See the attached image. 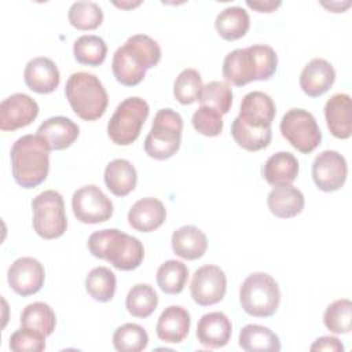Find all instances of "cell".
Listing matches in <instances>:
<instances>
[{"instance_id": "f546056e", "label": "cell", "mask_w": 352, "mask_h": 352, "mask_svg": "<svg viewBox=\"0 0 352 352\" xmlns=\"http://www.w3.org/2000/svg\"><path fill=\"white\" fill-rule=\"evenodd\" d=\"M56 316L52 308L41 301L26 305L21 314V326L36 330L45 337L51 336L55 330Z\"/></svg>"}, {"instance_id": "7bdbcfd3", "label": "cell", "mask_w": 352, "mask_h": 352, "mask_svg": "<svg viewBox=\"0 0 352 352\" xmlns=\"http://www.w3.org/2000/svg\"><path fill=\"white\" fill-rule=\"evenodd\" d=\"M311 351H331V352H342L344 345L337 337L323 336L315 340V342L309 348Z\"/></svg>"}, {"instance_id": "6da1fadb", "label": "cell", "mask_w": 352, "mask_h": 352, "mask_svg": "<svg viewBox=\"0 0 352 352\" xmlns=\"http://www.w3.org/2000/svg\"><path fill=\"white\" fill-rule=\"evenodd\" d=\"M160 60L158 43L147 34H133L114 52L111 70L120 84L135 87L144 78L146 70L157 66Z\"/></svg>"}, {"instance_id": "74e56055", "label": "cell", "mask_w": 352, "mask_h": 352, "mask_svg": "<svg viewBox=\"0 0 352 352\" xmlns=\"http://www.w3.org/2000/svg\"><path fill=\"white\" fill-rule=\"evenodd\" d=\"M204 84L202 77L195 69H184L179 73L173 84V95L182 104H191L199 100Z\"/></svg>"}, {"instance_id": "4dcf8cb0", "label": "cell", "mask_w": 352, "mask_h": 352, "mask_svg": "<svg viewBox=\"0 0 352 352\" xmlns=\"http://www.w3.org/2000/svg\"><path fill=\"white\" fill-rule=\"evenodd\" d=\"M231 135L239 147L248 151H258L265 148L270 144L272 138V131H271V126L268 128L249 126L236 117L231 124Z\"/></svg>"}, {"instance_id": "ee69618b", "label": "cell", "mask_w": 352, "mask_h": 352, "mask_svg": "<svg viewBox=\"0 0 352 352\" xmlns=\"http://www.w3.org/2000/svg\"><path fill=\"white\" fill-rule=\"evenodd\" d=\"M246 4H248V7L258 11V12H272L280 6V1H271V0H268V1H250V0H248Z\"/></svg>"}, {"instance_id": "7c38bea8", "label": "cell", "mask_w": 352, "mask_h": 352, "mask_svg": "<svg viewBox=\"0 0 352 352\" xmlns=\"http://www.w3.org/2000/svg\"><path fill=\"white\" fill-rule=\"evenodd\" d=\"M348 166L345 158L336 150H324L312 164V179L322 191L340 190L346 180Z\"/></svg>"}, {"instance_id": "2e32d148", "label": "cell", "mask_w": 352, "mask_h": 352, "mask_svg": "<svg viewBox=\"0 0 352 352\" xmlns=\"http://www.w3.org/2000/svg\"><path fill=\"white\" fill-rule=\"evenodd\" d=\"M275 103L270 95L252 91L242 98L238 118L253 128H268L275 118Z\"/></svg>"}, {"instance_id": "ab89813d", "label": "cell", "mask_w": 352, "mask_h": 352, "mask_svg": "<svg viewBox=\"0 0 352 352\" xmlns=\"http://www.w3.org/2000/svg\"><path fill=\"white\" fill-rule=\"evenodd\" d=\"M352 302L348 298H340L327 305L323 314V323L331 333L346 334L351 331Z\"/></svg>"}, {"instance_id": "603a6c76", "label": "cell", "mask_w": 352, "mask_h": 352, "mask_svg": "<svg viewBox=\"0 0 352 352\" xmlns=\"http://www.w3.org/2000/svg\"><path fill=\"white\" fill-rule=\"evenodd\" d=\"M50 150H65L72 146L80 135L78 125L67 117L56 116L45 120L37 129Z\"/></svg>"}, {"instance_id": "f6af8a7d", "label": "cell", "mask_w": 352, "mask_h": 352, "mask_svg": "<svg viewBox=\"0 0 352 352\" xmlns=\"http://www.w3.org/2000/svg\"><path fill=\"white\" fill-rule=\"evenodd\" d=\"M114 4L116 6H118V7H121V8H132V7H136V6H139L140 4V1H135V3H117V1H114Z\"/></svg>"}, {"instance_id": "60d3db41", "label": "cell", "mask_w": 352, "mask_h": 352, "mask_svg": "<svg viewBox=\"0 0 352 352\" xmlns=\"http://www.w3.org/2000/svg\"><path fill=\"white\" fill-rule=\"evenodd\" d=\"M194 129L208 138H213L223 131V117L213 109L201 106L198 107L191 118Z\"/></svg>"}, {"instance_id": "d4e9b609", "label": "cell", "mask_w": 352, "mask_h": 352, "mask_svg": "<svg viewBox=\"0 0 352 352\" xmlns=\"http://www.w3.org/2000/svg\"><path fill=\"white\" fill-rule=\"evenodd\" d=\"M172 250L184 260H198L208 249V238L195 226H183L172 234Z\"/></svg>"}, {"instance_id": "e575fe53", "label": "cell", "mask_w": 352, "mask_h": 352, "mask_svg": "<svg viewBox=\"0 0 352 352\" xmlns=\"http://www.w3.org/2000/svg\"><path fill=\"white\" fill-rule=\"evenodd\" d=\"M188 279V268L183 261L168 260L157 271V283L166 294H179L183 292Z\"/></svg>"}, {"instance_id": "ac0fdd59", "label": "cell", "mask_w": 352, "mask_h": 352, "mask_svg": "<svg viewBox=\"0 0 352 352\" xmlns=\"http://www.w3.org/2000/svg\"><path fill=\"white\" fill-rule=\"evenodd\" d=\"M334 80L336 70L331 63L323 58H315L304 66L300 74V87L305 95L318 98L331 88Z\"/></svg>"}, {"instance_id": "7a4b0ae2", "label": "cell", "mask_w": 352, "mask_h": 352, "mask_svg": "<svg viewBox=\"0 0 352 352\" xmlns=\"http://www.w3.org/2000/svg\"><path fill=\"white\" fill-rule=\"evenodd\" d=\"M14 180L23 188L41 184L50 170V148L43 138L25 135L16 139L10 151Z\"/></svg>"}, {"instance_id": "83f0119b", "label": "cell", "mask_w": 352, "mask_h": 352, "mask_svg": "<svg viewBox=\"0 0 352 352\" xmlns=\"http://www.w3.org/2000/svg\"><path fill=\"white\" fill-rule=\"evenodd\" d=\"M214 28L220 37L232 41L243 37L250 28V18L245 8L231 6L220 11L216 16Z\"/></svg>"}, {"instance_id": "8d00e7d4", "label": "cell", "mask_w": 352, "mask_h": 352, "mask_svg": "<svg viewBox=\"0 0 352 352\" xmlns=\"http://www.w3.org/2000/svg\"><path fill=\"white\" fill-rule=\"evenodd\" d=\"M67 18L78 30H94L103 22V11L95 1H76L70 6Z\"/></svg>"}, {"instance_id": "8fae6325", "label": "cell", "mask_w": 352, "mask_h": 352, "mask_svg": "<svg viewBox=\"0 0 352 352\" xmlns=\"http://www.w3.org/2000/svg\"><path fill=\"white\" fill-rule=\"evenodd\" d=\"M226 290L227 278L220 267L206 264L194 272L190 293L198 305L208 307L220 302L226 296Z\"/></svg>"}, {"instance_id": "3957f363", "label": "cell", "mask_w": 352, "mask_h": 352, "mask_svg": "<svg viewBox=\"0 0 352 352\" xmlns=\"http://www.w3.org/2000/svg\"><path fill=\"white\" fill-rule=\"evenodd\" d=\"M87 245L94 257L103 258L121 271L138 268L144 257L143 243L138 238L117 228L92 232Z\"/></svg>"}, {"instance_id": "e0dca14e", "label": "cell", "mask_w": 352, "mask_h": 352, "mask_svg": "<svg viewBox=\"0 0 352 352\" xmlns=\"http://www.w3.org/2000/svg\"><path fill=\"white\" fill-rule=\"evenodd\" d=\"M23 80L33 92L51 94L58 88L60 74L54 60L45 56H37L26 63Z\"/></svg>"}, {"instance_id": "484cf974", "label": "cell", "mask_w": 352, "mask_h": 352, "mask_svg": "<svg viewBox=\"0 0 352 352\" xmlns=\"http://www.w3.org/2000/svg\"><path fill=\"white\" fill-rule=\"evenodd\" d=\"M298 161L289 151H278L272 154L263 165L261 173L267 183L272 186L292 184L298 175Z\"/></svg>"}, {"instance_id": "cb8c5ba5", "label": "cell", "mask_w": 352, "mask_h": 352, "mask_svg": "<svg viewBox=\"0 0 352 352\" xmlns=\"http://www.w3.org/2000/svg\"><path fill=\"white\" fill-rule=\"evenodd\" d=\"M304 195L292 184L274 186L267 197L270 212L280 219H290L301 213L304 209Z\"/></svg>"}, {"instance_id": "4316f807", "label": "cell", "mask_w": 352, "mask_h": 352, "mask_svg": "<svg viewBox=\"0 0 352 352\" xmlns=\"http://www.w3.org/2000/svg\"><path fill=\"white\" fill-rule=\"evenodd\" d=\"M106 187L117 197H125L135 190L138 173L135 166L124 158L110 161L104 169Z\"/></svg>"}, {"instance_id": "9a60e30c", "label": "cell", "mask_w": 352, "mask_h": 352, "mask_svg": "<svg viewBox=\"0 0 352 352\" xmlns=\"http://www.w3.org/2000/svg\"><path fill=\"white\" fill-rule=\"evenodd\" d=\"M38 116L37 102L26 94H12L0 103V129L15 131L32 124Z\"/></svg>"}, {"instance_id": "30bf717a", "label": "cell", "mask_w": 352, "mask_h": 352, "mask_svg": "<svg viewBox=\"0 0 352 352\" xmlns=\"http://www.w3.org/2000/svg\"><path fill=\"white\" fill-rule=\"evenodd\" d=\"M72 209L76 219L85 224L103 223L113 216V202L95 184H88L74 191Z\"/></svg>"}, {"instance_id": "44dd1931", "label": "cell", "mask_w": 352, "mask_h": 352, "mask_svg": "<svg viewBox=\"0 0 352 352\" xmlns=\"http://www.w3.org/2000/svg\"><path fill=\"white\" fill-rule=\"evenodd\" d=\"M190 324L191 319L186 308L180 305H169L161 312L157 320L155 333L158 338L166 344H179L187 337Z\"/></svg>"}, {"instance_id": "5b68a950", "label": "cell", "mask_w": 352, "mask_h": 352, "mask_svg": "<svg viewBox=\"0 0 352 352\" xmlns=\"http://www.w3.org/2000/svg\"><path fill=\"white\" fill-rule=\"evenodd\" d=\"M239 302L248 315L270 318L280 302L279 286L270 274L253 272L241 285Z\"/></svg>"}, {"instance_id": "d6a6232c", "label": "cell", "mask_w": 352, "mask_h": 352, "mask_svg": "<svg viewBox=\"0 0 352 352\" xmlns=\"http://www.w3.org/2000/svg\"><path fill=\"white\" fill-rule=\"evenodd\" d=\"M74 59L87 66H99L104 62L107 45L104 40L95 34L80 36L73 44Z\"/></svg>"}, {"instance_id": "f35d334b", "label": "cell", "mask_w": 352, "mask_h": 352, "mask_svg": "<svg viewBox=\"0 0 352 352\" xmlns=\"http://www.w3.org/2000/svg\"><path fill=\"white\" fill-rule=\"evenodd\" d=\"M199 103L201 106L216 110L221 116L227 114L232 104V91L224 81H210L202 88Z\"/></svg>"}, {"instance_id": "b9f144b4", "label": "cell", "mask_w": 352, "mask_h": 352, "mask_svg": "<svg viewBox=\"0 0 352 352\" xmlns=\"http://www.w3.org/2000/svg\"><path fill=\"white\" fill-rule=\"evenodd\" d=\"M10 349L14 352H41L45 349V336L36 330L21 327L11 334Z\"/></svg>"}, {"instance_id": "9c48e42d", "label": "cell", "mask_w": 352, "mask_h": 352, "mask_svg": "<svg viewBox=\"0 0 352 352\" xmlns=\"http://www.w3.org/2000/svg\"><path fill=\"white\" fill-rule=\"evenodd\" d=\"M282 136L300 153H312L322 142V132L312 113L304 109L287 110L280 121Z\"/></svg>"}, {"instance_id": "7402d4cb", "label": "cell", "mask_w": 352, "mask_h": 352, "mask_svg": "<svg viewBox=\"0 0 352 352\" xmlns=\"http://www.w3.org/2000/svg\"><path fill=\"white\" fill-rule=\"evenodd\" d=\"M324 118L330 133L348 139L352 133V102L348 94H334L324 104Z\"/></svg>"}, {"instance_id": "4fadbf2b", "label": "cell", "mask_w": 352, "mask_h": 352, "mask_svg": "<svg viewBox=\"0 0 352 352\" xmlns=\"http://www.w3.org/2000/svg\"><path fill=\"white\" fill-rule=\"evenodd\" d=\"M223 77L227 82L242 87L252 81H263L253 45L228 52L223 60Z\"/></svg>"}, {"instance_id": "ffe728a7", "label": "cell", "mask_w": 352, "mask_h": 352, "mask_svg": "<svg viewBox=\"0 0 352 352\" xmlns=\"http://www.w3.org/2000/svg\"><path fill=\"white\" fill-rule=\"evenodd\" d=\"M166 219L164 204L153 197L136 201L128 212L129 226L140 232H151L160 228Z\"/></svg>"}, {"instance_id": "836d02e7", "label": "cell", "mask_w": 352, "mask_h": 352, "mask_svg": "<svg viewBox=\"0 0 352 352\" xmlns=\"http://www.w3.org/2000/svg\"><path fill=\"white\" fill-rule=\"evenodd\" d=\"M116 285V275L107 267H95L85 278V290L99 302H107L114 297Z\"/></svg>"}, {"instance_id": "d590c367", "label": "cell", "mask_w": 352, "mask_h": 352, "mask_svg": "<svg viewBox=\"0 0 352 352\" xmlns=\"http://www.w3.org/2000/svg\"><path fill=\"white\" fill-rule=\"evenodd\" d=\"M147 344L148 334L138 323H124L113 334V345L120 352H140Z\"/></svg>"}, {"instance_id": "8992f818", "label": "cell", "mask_w": 352, "mask_h": 352, "mask_svg": "<svg viewBox=\"0 0 352 352\" xmlns=\"http://www.w3.org/2000/svg\"><path fill=\"white\" fill-rule=\"evenodd\" d=\"M183 118L172 109L157 111L150 132L144 139V151L148 157L164 161L173 157L182 143Z\"/></svg>"}, {"instance_id": "d6986e66", "label": "cell", "mask_w": 352, "mask_h": 352, "mask_svg": "<svg viewBox=\"0 0 352 352\" xmlns=\"http://www.w3.org/2000/svg\"><path fill=\"white\" fill-rule=\"evenodd\" d=\"M232 334V324L223 312H209L201 316L197 326V338L206 348H223Z\"/></svg>"}, {"instance_id": "ba28073f", "label": "cell", "mask_w": 352, "mask_h": 352, "mask_svg": "<svg viewBox=\"0 0 352 352\" xmlns=\"http://www.w3.org/2000/svg\"><path fill=\"white\" fill-rule=\"evenodd\" d=\"M33 228L43 239H55L65 234L67 219L63 197L55 190H47L32 201Z\"/></svg>"}, {"instance_id": "277c9868", "label": "cell", "mask_w": 352, "mask_h": 352, "mask_svg": "<svg viewBox=\"0 0 352 352\" xmlns=\"http://www.w3.org/2000/svg\"><path fill=\"white\" fill-rule=\"evenodd\" d=\"M65 95L73 111L85 121L100 118L109 103L107 92L100 80L87 72H76L67 78Z\"/></svg>"}, {"instance_id": "f1b7e54d", "label": "cell", "mask_w": 352, "mask_h": 352, "mask_svg": "<svg viewBox=\"0 0 352 352\" xmlns=\"http://www.w3.org/2000/svg\"><path fill=\"white\" fill-rule=\"evenodd\" d=\"M239 346L248 352H278L280 351L279 337L261 324H246L239 331Z\"/></svg>"}, {"instance_id": "5bb4252c", "label": "cell", "mask_w": 352, "mask_h": 352, "mask_svg": "<svg viewBox=\"0 0 352 352\" xmlns=\"http://www.w3.org/2000/svg\"><path fill=\"white\" fill-rule=\"evenodd\" d=\"M45 279V271L43 264L33 257L16 258L7 271V280L11 289L22 296L28 297L37 293Z\"/></svg>"}, {"instance_id": "52a82bcc", "label": "cell", "mask_w": 352, "mask_h": 352, "mask_svg": "<svg viewBox=\"0 0 352 352\" xmlns=\"http://www.w3.org/2000/svg\"><path fill=\"white\" fill-rule=\"evenodd\" d=\"M148 104L139 96L124 99L114 110L109 124L107 135L114 144L128 146L133 143L148 117Z\"/></svg>"}, {"instance_id": "1f68e13d", "label": "cell", "mask_w": 352, "mask_h": 352, "mask_svg": "<svg viewBox=\"0 0 352 352\" xmlns=\"http://www.w3.org/2000/svg\"><path fill=\"white\" fill-rule=\"evenodd\" d=\"M158 305L155 290L147 283H136L132 286L125 298L126 311L135 318H148Z\"/></svg>"}]
</instances>
